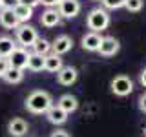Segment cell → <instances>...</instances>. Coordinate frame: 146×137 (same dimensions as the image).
I'll list each match as a JSON object with an SVG mask.
<instances>
[{
  "label": "cell",
  "mask_w": 146,
  "mask_h": 137,
  "mask_svg": "<svg viewBox=\"0 0 146 137\" xmlns=\"http://www.w3.org/2000/svg\"><path fill=\"white\" fill-rule=\"evenodd\" d=\"M2 79L6 82H9V84H18V82H22V79H24V70H18V68L9 66V70L4 73Z\"/></svg>",
  "instance_id": "d6986e66"
},
{
  "label": "cell",
  "mask_w": 146,
  "mask_h": 137,
  "mask_svg": "<svg viewBox=\"0 0 146 137\" xmlns=\"http://www.w3.org/2000/svg\"><path fill=\"white\" fill-rule=\"evenodd\" d=\"M18 2H20V0H2V6H4V7H11V9H13Z\"/></svg>",
  "instance_id": "83f0119b"
},
{
  "label": "cell",
  "mask_w": 146,
  "mask_h": 137,
  "mask_svg": "<svg viewBox=\"0 0 146 137\" xmlns=\"http://www.w3.org/2000/svg\"><path fill=\"white\" fill-rule=\"evenodd\" d=\"M144 135H146V128H144Z\"/></svg>",
  "instance_id": "1f68e13d"
},
{
  "label": "cell",
  "mask_w": 146,
  "mask_h": 137,
  "mask_svg": "<svg viewBox=\"0 0 146 137\" xmlns=\"http://www.w3.org/2000/svg\"><path fill=\"white\" fill-rule=\"evenodd\" d=\"M111 91L119 97H126V95H130L133 91V80L126 75H117L111 80Z\"/></svg>",
  "instance_id": "277c9868"
},
{
  "label": "cell",
  "mask_w": 146,
  "mask_h": 137,
  "mask_svg": "<svg viewBox=\"0 0 146 137\" xmlns=\"http://www.w3.org/2000/svg\"><path fill=\"white\" fill-rule=\"evenodd\" d=\"M27 57H29L27 49L22 48V46H20V48L17 46V48L9 53V57H7L9 66H11V68H18V70H24V68L27 66Z\"/></svg>",
  "instance_id": "8992f818"
},
{
  "label": "cell",
  "mask_w": 146,
  "mask_h": 137,
  "mask_svg": "<svg viewBox=\"0 0 146 137\" xmlns=\"http://www.w3.org/2000/svg\"><path fill=\"white\" fill-rule=\"evenodd\" d=\"M57 106H58V108H62L66 113H71V112H75V110L79 108V100H77L75 95H71V93H64L62 97L58 99Z\"/></svg>",
  "instance_id": "9a60e30c"
},
{
  "label": "cell",
  "mask_w": 146,
  "mask_h": 137,
  "mask_svg": "<svg viewBox=\"0 0 146 137\" xmlns=\"http://www.w3.org/2000/svg\"><path fill=\"white\" fill-rule=\"evenodd\" d=\"M62 66H64V64H62L60 55L48 53V55L44 57V70H46V71H49V73H57Z\"/></svg>",
  "instance_id": "2e32d148"
},
{
  "label": "cell",
  "mask_w": 146,
  "mask_h": 137,
  "mask_svg": "<svg viewBox=\"0 0 146 137\" xmlns=\"http://www.w3.org/2000/svg\"><path fill=\"white\" fill-rule=\"evenodd\" d=\"M22 4H26V6H29V7H35V6H38L40 4V0H20Z\"/></svg>",
  "instance_id": "f1b7e54d"
},
{
  "label": "cell",
  "mask_w": 146,
  "mask_h": 137,
  "mask_svg": "<svg viewBox=\"0 0 146 137\" xmlns=\"http://www.w3.org/2000/svg\"><path fill=\"white\" fill-rule=\"evenodd\" d=\"M77 77H79V73H77V70L73 66H62L57 71V80L62 86H71L77 80Z\"/></svg>",
  "instance_id": "9c48e42d"
},
{
  "label": "cell",
  "mask_w": 146,
  "mask_h": 137,
  "mask_svg": "<svg viewBox=\"0 0 146 137\" xmlns=\"http://www.w3.org/2000/svg\"><path fill=\"white\" fill-rule=\"evenodd\" d=\"M86 26H88V29L95 31V33L104 31L110 26V15H108V11H106V9H102V7L91 9L90 15L86 17Z\"/></svg>",
  "instance_id": "7a4b0ae2"
},
{
  "label": "cell",
  "mask_w": 146,
  "mask_h": 137,
  "mask_svg": "<svg viewBox=\"0 0 146 137\" xmlns=\"http://www.w3.org/2000/svg\"><path fill=\"white\" fill-rule=\"evenodd\" d=\"M36 39H38V33H36V29L33 26L20 24L17 27V42L20 44L22 48H31Z\"/></svg>",
  "instance_id": "3957f363"
},
{
  "label": "cell",
  "mask_w": 146,
  "mask_h": 137,
  "mask_svg": "<svg viewBox=\"0 0 146 137\" xmlns=\"http://www.w3.org/2000/svg\"><path fill=\"white\" fill-rule=\"evenodd\" d=\"M2 7H4V6H2V0H0V9H2Z\"/></svg>",
  "instance_id": "4dcf8cb0"
},
{
  "label": "cell",
  "mask_w": 146,
  "mask_h": 137,
  "mask_svg": "<svg viewBox=\"0 0 146 137\" xmlns=\"http://www.w3.org/2000/svg\"><path fill=\"white\" fill-rule=\"evenodd\" d=\"M119 49H121V44L115 37H102V42H100L97 51L102 57H113L115 53H119Z\"/></svg>",
  "instance_id": "52a82bcc"
},
{
  "label": "cell",
  "mask_w": 146,
  "mask_h": 137,
  "mask_svg": "<svg viewBox=\"0 0 146 137\" xmlns=\"http://www.w3.org/2000/svg\"><path fill=\"white\" fill-rule=\"evenodd\" d=\"M71 48H73V40H71V37H68V35L57 37V39L53 40V44H51V51L55 55H64V53L70 51Z\"/></svg>",
  "instance_id": "30bf717a"
},
{
  "label": "cell",
  "mask_w": 146,
  "mask_h": 137,
  "mask_svg": "<svg viewBox=\"0 0 146 137\" xmlns=\"http://www.w3.org/2000/svg\"><path fill=\"white\" fill-rule=\"evenodd\" d=\"M139 110H141L143 113H146V93H143V95L139 97Z\"/></svg>",
  "instance_id": "d4e9b609"
},
{
  "label": "cell",
  "mask_w": 146,
  "mask_h": 137,
  "mask_svg": "<svg viewBox=\"0 0 146 137\" xmlns=\"http://www.w3.org/2000/svg\"><path fill=\"white\" fill-rule=\"evenodd\" d=\"M31 48H33V53H38V55H48L49 51H51V42H49V40H46V39H36L35 40V44L31 46Z\"/></svg>",
  "instance_id": "44dd1931"
},
{
  "label": "cell",
  "mask_w": 146,
  "mask_h": 137,
  "mask_svg": "<svg viewBox=\"0 0 146 137\" xmlns=\"http://www.w3.org/2000/svg\"><path fill=\"white\" fill-rule=\"evenodd\" d=\"M17 48V42L9 37H0V57H9V53Z\"/></svg>",
  "instance_id": "ffe728a7"
},
{
  "label": "cell",
  "mask_w": 146,
  "mask_h": 137,
  "mask_svg": "<svg viewBox=\"0 0 146 137\" xmlns=\"http://www.w3.org/2000/svg\"><path fill=\"white\" fill-rule=\"evenodd\" d=\"M40 24L44 27H55L60 24V15H58V11L55 7H48L46 11L42 13V17H40Z\"/></svg>",
  "instance_id": "5bb4252c"
},
{
  "label": "cell",
  "mask_w": 146,
  "mask_h": 137,
  "mask_svg": "<svg viewBox=\"0 0 146 137\" xmlns=\"http://www.w3.org/2000/svg\"><path fill=\"white\" fill-rule=\"evenodd\" d=\"M58 2L60 0H40V4H44L46 7H55V6H58Z\"/></svg>",
  "instance_id": "4316f807"
},
{
  "label": "cell",
  "mask_w": 146,
  "mask_h": 137,
  "mask_svg": "<svg viewBox=\"0 0 146 137\" xmlns=\"http://www.w3.org/2000/svg\"><path fill=\"white\" fill-rule=\"evenodd\" d=\"M144 6V2L143 0H126L124 2V7L128 9V11H131V13H137V11H141Z\"/></svg>",
  "instance_id": "7402d4cb"
},
{
  "label": "cell",
  "mask_w": 146,
  "mask_h": 137,
  "mask_svg": "<svg viewBox=\"0 0 146 137\" xmlns=\"http://www.w3.org/2000/svg\"><path fill=\"white\" fill-rule=\"evenodd\" d=\"M0 26L6 27V29H17V27L20 26V22H18V18H17L15 13H13L11 7L0 9Z\"/></svg>",
  "instance_id": "ba28073f"
},
{
  "label": "cell",
  "mask_w": 146,
  "mask_h": 137,
  "mask_svg": "<svg viewBox=\"0 0 146 137\" xmlns=\"http://www.w3.org/2000/svg\"><path fill=\"white\" fill-rule=\"evenodd\" d=\"M13 13L17 15V18H18L20 24H27V20H31V17H33V7H29V6H26V4L18 2L17 6L13 7Z\"/></svg>",
  "instance_id": "e0dca14e"
},
{
  "label": "cell",
  "mask_w": 146,
  "mask_h": 137,
  "mask_svg": "<svg viewBox=\"0 0 146 137\" xmlns=\"http://www.w3.org/2000/svg\"><path fill=\"white\" fill-rule=\"evenodd\" d=\"M100 2L106 9H119V7H124L126 0H100Z\"/></svg>",
  "instance_id": "603a6c76"
},
{
  "label": "cell",
  "mask_w": 146,
  "mask_h": 137,
  "mask_svg": "<svg viewBox=\"0 0 146 137\" xmlns=\"http://www.w3.org/2000/svg\"><path fill=\"white\" fill-rule=\"evenodd\" d=\"M27 70L31 71H42L44 70V55H38V53H29L27 57Z\"/></svg>",
  "instance_id": "ac0fdd59"
},
{
  "label": "cell",
  "mask_w": 146,
  "mask_h": 137,
  "mask_svg": "<svg viewBox=\"0 0 146 137\" xmlns=\"http://www.w3.org/2000/svg\"><path fill=\"white\" fill-rule=\"evenodd\" d=\"M100 42H102V37H100V33H95V31L86 33L84 37H82V40H80L82 48H84L86 51H97Z\"/></svg>",
  "instance_id": "8fae6325"
},
{
  "label": "cell",
  "mask_w": 146,
  "mask_h": 137,
  "mask_svg": "<svg viewBox=\"0 0 146 137\" xmlns=\"http://www.w3.org/2000/svg\"><path fill=\"white\" fill-rule=\"evenodd\" d=\"M53 106V100H51V95L48 91H42V90H35L27 95L26 99V110L31 113H46L49 108Z\"/></svg>",
  "instance_id": "6da1fadb"
},
{
  "label": "cell",
  "mask_w": 146,
  "mask_h": 137,
  "mask_svg": "<svg viewBox=\"0 0 146 137\" xmlns=\"http://www.w3.org/2000/svg\"><path fill=\"white\" fill-rule=\"evenodd\" d=\"M57 11L64 18H75L80 13V2L79 0H60L57 6Z\"/></svg>",
  "instance_id": "5b68a950"
},
{
  "label": "cell",
  "mask_w": 146,
  "mask_h": 137,
  "mask_svg": "<svg viewBox=\"0 0 146 137\" xmlns=\"http://www.w3.org/2000/svg\"><path fill=\"white\" fill-rule=\"evenodd\" d=\"M141 84H143L144 88H146V70H144L143 73H141Z\"/></svg>",
  "instance_id": "f546056e"
},
{
  "label": "cell",
  "mask_w": 146,
  "mask_h": 137,
  "mask_svg": "<svg viewBox=\"0 0 146 137\" xmlns=\"http://www.w3.org/2000/svg\"><path fill=\"white\" fill-rule=\"evenodd\" d=\"M27 130H29L27 122L24 119H20V117H15L13 121H9V124H7V132L13 137H24L27 134Z\"/></svg>",
  "instance_id": "7c38bea8"
},
{
  "label": "cell",
  "mask_w": 146,
  "mask_h": 137,
  "mask_svg": "<svg viewBox=\"0 0 146 137\" xmlns=\"http://www.w3.org/2000/svg\"><path fill=\"white\" fill-rule=\"evenodd\" d=\"M9 70V61L7 57H0V77H4V73Z\"/></svg>",
  "instance_id": "cb8c5ba5"
},
{
  "label": "cell",
  "mask_w": 146,
  "mask_h": 137,
  "mask_svg": "<svg viewBox=\"0 0 146 137\" xmlns=\"http://www.w3.org/2000/svg\"><path fill=\"white\" fill-rule=\"evenodd\" d=\"M49 137H71V135L68 134L66 130H55V132H53V134L49 135Z\"/></svg>",
  "instance_id": "484cf974"
},
{
  "label": "cell",
  "mask_w": 146,
  "mask_h": 137,
  "mask_svg": "<svg viewBox=\"0 0 146 137\" xmlns=\"http://www.w3.org/2000/svg\"><path fill=\"white\" fill-rule=\"evenodd\" d=\"M68 115H70V113H66L62 108H58L57 104H53V106L46 112V117H48V121L51 122V124H64V122L68 121Z\"/></svg>",
  "instance_id": "4fadbf2b"
}]
</instances>
